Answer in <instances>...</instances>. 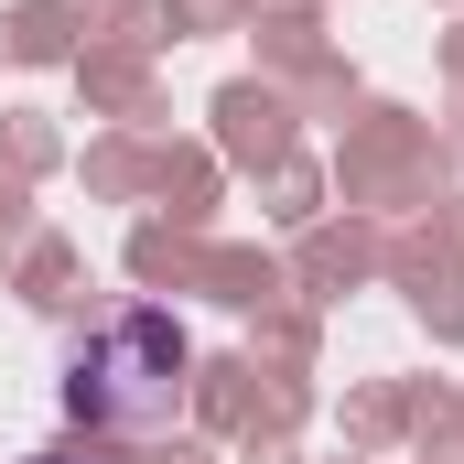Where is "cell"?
Here are the masks:
<instances>
[{
	"label": "cell",
	"mask_w": 464,
	"mask_h": 464,
	"mask_svg": "<svg viewBox=\"0 0 464 464\" xmlns=\"http://www.w3.org/2000/svg\"><path fill=\"white\" fill-rule=\"evenodd\" d=\"M44 464H65V454H44Z\"/></svg>",
	"instance_id": "6da1fadb"
}]
</instances>
